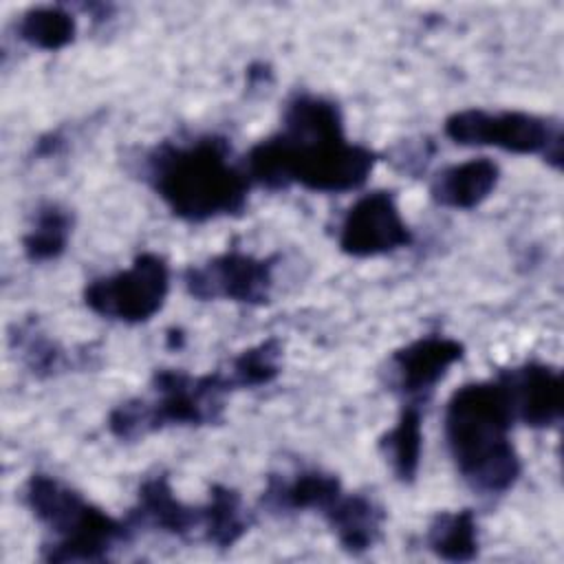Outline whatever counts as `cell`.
<instances>
[{"instance_id":"6da1fadb","label":"cell","mask_w":564,"mask_h":564,"mask_svg":"<svg viewBox=\"0 0 564 564\" xmlns=\"http://www.w3.org/2000/svg\"><path fill=\"white\" fill-rule=\"evenodd\" d=\"M375 163L377 154L370 148L346 139L335 101L302 93L286 104L282 130L249 150L245 172L267 189L302 185L311 192L339 194L359 189Z\"/></svg>"},{"instance_id":"7a4b0ae2","label":"cell","mask_w":564,"mask_h":564,"mask_svg":"<svg viewBox=\"0 0 564 564\" xmlns=\"http://www.w3.org/2000/svg\"><path fill=\"white\" fill-rule=\"evenodd\" d=\"M145 181L170 212L189 223L236 216L247 207L249 176L223 137L163 141L145 154Z\"/></svg>"},{"instance_id":"3957f363","label":"cell","mask_w":564,"mask_h":564,"mask_svg":"<svg viewBox=\"0 0 564 564\" xmlns=\"http://www.w3.org/2000/svg\"><path fill=\"white\" fill-rule=\"evenodd\" d=\"M513 412L500 379L458 388L445 410V438L463 480L478 494H505L520 476L509 438Z\"/></svg>"},{"instance_id":"277c9868","label":"cell","mask_w":564,"mask_h":564,"mask_svg":"<svg viewBox=\"0 0 564 564\" xmlns=\"http://www.w3.org/2000/svg\"><path fill=\"white\" fill-rule=\"evenodd\" d=\"M24 502L53 533V542L42 551L46 562H101L110 549L132 538L126 520L93 507L82 494L46 474L26 480Z\"/></svg>"},{"instance_id":"5b68a950","label":"cell","mask_w":564,"mask_h":564,"mask_svg":"<svg viewBox=\"0 0 564 564\" xmlns=\"http://www.w3.org/2000/svg\"><path fill=\"white\" fill-rule=\"evenodd\" d=\"M231 381L225 370L187 375L161 368L152 375L150 397H134L117 405L108 416V430L121 441H137L167 425H207L223 416V399Z\"/></svg>"},{"instance_id":"8992f818","label":"cell","mask_w":564,"mask_h":564,"mask_svg":"<svg viewBox=\"0 0 564 564\" xmlns=\"http://www.w3.org/2000/svg\"><path fill=\"white\" fill-rule=\"evenodd\" d=\"M445 134L458 145H494L516 154H542L555 167L562 159L560 123L522 110H458L445 119Z\"/></svg>"},{"instance_id":"52a82bcc","label":"cell","mask_w":564,"mask_h":564,"mask_svg":"<svg viewBox=\"0 0 564 564\" xmlns=\"http://www.w3.org/2000/svg\"><path fill=\"white\" fill-rule=\"evenodd\" d=\"M170 291V267L159 253H139L126 271L95 278L84 289L86 306L115 322L139 324L154 317Z\"/></svg>"},{"instance_id":"ba28073f","label":"cell","mask_w":564,"mask_h":564,"mask_svg":"<svg viewBox=\"0 0 564 564\" xmlns=\"http://www.w3.org/2000/svg\"><path fill=\"white\" fill-rule=\"evenodd\" d=\"M275 258H253L227 251L200 267H189L183 275L187 293L196 300H231L242 304H264L273 289Z\"/></svg>"},{"instance_id":"9c48e42d","label":"cell","mask_w":564,"mask_h":564,"mask_svg":"<svg viewBox=\"0 0 564 564\" xmlns=\"http://www.w3.org/2000/svg\"><path fill=\"white\" fill-rule=\"evenodd\" d=\"M412 242V231L401 218L394 194L377 189L357 198L339 227V249L355 258L392 253Z\"/></svg>"},{"instance_id":"30bf717a","label":"cell","mask_w":564,"mask_h":564,"mask_svg":"<svg viewBox=\"0 0 564 564\" xmlns=\"http://www.w3.org/2000/svg\"><path fill=\"white\" fill-rule=\"evenodd\" d=\"M463 355V344L452 337H419L390 355L388 383L401 397L421 403Z\"/></svg>"},{"instance_id":"8fae6325","label":"cell","mask_w":564,"mask_h":564,"mask_svg":"<svg viewBox=\"0 0 564 564\" xmlns=\"http://www.w3.org/2000/svg\"><path fill=\"white\" fill-rule=\"evenodd\" d=\"M502 381L516 421L529 427L544 430L562 421V379L560 372L546 364L527 361L518 368L498 375Z\"/></svg>"},{"instance_id":"7c38bea8","label":"cell","mask_w":564,"mask_h":564,"mask_svg":"<svg viewBox=\"0 0 564 564\" xmlns=\"http://www.w3.org/2000/svg\"><path fill=\"white\" fill-rule=\"evenodd\" d=\"M130 529H154L176 538H192L200 533V507L183 505L172 487L167 476H152L143 480L137 494V502L126 516Z\"/></svg>"},{"instance_id":"4fadbf2b","label":"cell","mask_w":564,"mask_h":564,"mask_svg":"<svg viewBox=\"0 0 564 564\" xmlns=\"http://www.w3.org/2000/svg\"><path fill=\"white\" fill-rule=\"evenodd\" d=\"M500 167L491 159H469L441 170L430 185V194L443 207L474 209L496 189Z\"/></svg>"},{"instance_id":"5bb4252c","label":"cell","mask_w":564,"mask_h":564,"mask_svg":"<svg viewBox=\"0 0 564 564\" xmlns=\"http://www.w3.org/2000/svg\"><path fill=\"white\" fill-rule=\"evenodd\" d=\"M344 494L341 482L333 474L300 471L291 480L271 476L262 494V505L273 511H319L324 513Z\"/></svg>"},{"instance_id":"9a60e30c","label":"cell","mask_w":564,"mask_h":564,"mask_svg":"<svg viewBox=\"0 0 564 564\" xmlns=\"http://www.w3.org/2000/svg\"><path fill=\"white\" fill-rule=\"evenodd\" d=\"M322 516L348 553H364L375 546L386 518L381 507L364 494H341Z\"/></svg>"},{"instance_id":"2e32d148","label":"cell","mask_w":564,"mask_h":564,"mask_svg":"<svg viewBox=\"0 0 564 564\" xmlns=\"http://www.w3.org/2000/svg\"><path fill=\"white\" fill-rule=\"evenodd\" d=\"M421 421H423L421 403L408 401L403 403L394 427L388 430L379 441L381 452L386 454L394 476L401 482H412L419 474L421 443H423Z\"/></svg>"},{"instance_id":"e0dca14e","label":"cell","mask_w":564,"mask_h":564,"mask_svg":"<svg viewBox=\"0 0 564 564\" xmlns=\"http://www.w3.org/2000/svg\"><path fill=\"white\" fill-rule=\"evenodd\" d=\"M249 529V516L236 489L214 485L209 500L200 507V538L218 549L234 546Z\"/></svg>"},{"instance_id":"ac0fdd59","label":"cell","mask_w":564,"mask_h":564,"mask_svg":"<svg viewBox=\"0 0 564 564\" xmlns=\"http://www.w3.org/2000/svg\"><path fill=\"white\" fill-rule=\"evenodd\" d=\"M427 546L447 562H469L478 555V527L471 509L443 511L427 529Z\"/></svg>"},{"instance_id":"d6986e66","label":"cell","mask_w":564,"mask_h":564,"mask_svg":"<svg viewBox=\"0 0 564 564\" xmlns=\"http://www.w3.org/2000/svg\"><path fill=\"white\" fill-rule=\"evenodd\" d=\"M73 229L70 214L57 203H46L37 209L33 227L22 238V247L29 260L46 262L55 260L66 251Z\"/></svg>"},{"instance_id":"ffe728a7","label":"cell","mask_w":564,"mask_h":564,"mask_svg":"<svg viewBox=\"0 0 564 564\" xmlns=\"http://www.w3.org/2000/svg\"><path fill=\"white\" fill-rule=\"evenodd\" d=\"M75 18L62 7L29 9L18 22V35L40 51H59L75 40Z\"/></svg>"},{"instance_id":"44dd1931","label":"cell","mask_w":564,"mask_h":564,"mask_svg":"<svg viewBox=\"0 0 564 564\" xmlns=\"http://www.w3.org/2000/svg\"><path fill=\"white\" fill-rule=\"evenodd\" d=\"M280 357L282 344L273 337L242 350L238 357L231 359L229 368L225 370L231 381V388L240 390L271 383L280 375Z\"/></svg>"},{"instance_id":"7402d4cb","label":"cell","mask_w":564,"mask_h":564,"mask_svg":"<svg viewBox=\"0 0 564 564\" xmlns=\"http://www.w3.org/2000/svg\"><path fill=\"white\" fill-rule=\"evenodd\" d=\"M11 341L35 375H53L64 366V350L46 335H42L33 324L18 326L15 335H11Z\"/></svg>"}]
</instances>
